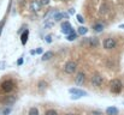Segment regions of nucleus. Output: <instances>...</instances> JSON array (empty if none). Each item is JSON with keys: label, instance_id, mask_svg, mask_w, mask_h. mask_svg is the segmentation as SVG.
<instances>
[{"label": "nucleus", "instance_id": "nucleus-5", "mask_svg": "<svg viewBox=\"0 0 124 115\" xmlns=\"http://www.w3.org/2000/svg\"><path fill=\"white\" fill-rule=\"evenodd\" d=\"M90 80H92L93 85H95V86H101L102 83H104V78L100 74H98V73H94L92 76V78H90Z\"/></svg>", "mask_w": 124, "mask_h": 115}, {"label": "nucleus", "instance_id": "nucleus-24", "mask_svg": "<svg viewBox=\"0 0 124 115\" xmlns=\"http://www.w3.org/2000/svg\"><path fill=\"white\" fill-rule=\"evenodd\" d=\"M45 40H46L47 43H51V42H52V36H51V35H47V36L45 37Z\"/></svg>", "mask_w": 124, "mask_h": 115}, {"label": "nucleus", "instance_id": "nucleus-29", "mask_svg": "<svg viewBox=\"0 0 124 115\" xmlns=\"http://www.w3.org/2000/svg\"><path fill=\"white\" fill-rule=\"evenodd\" d=\"M66 115H74V114H71V113H69V114H66Z\"/></svg>", "mask_w": 124, "mask_h": 115}, {"label": "nucleus", "instance_id": "nucleus-2", "mask_svg": "<svg viewBox=\"0 0 124 115\" xmlns=\"http://www.w3.org/2000/svg\"><path fill=\"white\" fill-rule=\"evenodd\" d=\"M110 88H111V91L115 92V94H119L121 90H122V81L119 79H113L111 80L110 83Z\"/></svg>", "mask_w": 124, "mask_h": 115}, {"label": "nucleus", "instance_id": "nucleus-13", "mask_svg": "<svg viewBox=\"0 0 124 115\" xmlns=\"http://www.w3.org/2000/svg\"><path fill=\"white\" fill-rule=\"evenodd\" d=\"M53 55H54L53 52H52V50H48V52H46V53L42 55V60H43V61H47V60H49L51 58H53Z\"/></svg>", "mask_w": 124, "mask_h": 115}, {"label": "nucleus", "instance_id": "nucleus-19", "mask_svg": "<svg viewBox=\"0 0 124 115\" xmlns=\"http://www.w3.org/2000/svg\"><path fill=\"white\" fill-rule=\"evenodd\" d=\"M46 85H47V84H46V81H43V80L39 81V90H40V91H42V90L46 88Z\"/></svg>", "mask_w": 124, "mask_h": 115}, {"label": "nucleus", "instance_id": "nucleus-8", "mask_svg": "<svg viewBox=\"0 0 124 115\" xmlns=\"http://www.w3.org/2000/svg\"><path fill=\"white\" fill-rule=\"evenodd\" d=\"M84 81H85V74H84V72H78L76 74V77H75V83L77 85H83Z\"/></svg>", "mask_w": 124, "mask_h": 115}, {"label": "nucleus", "instance_id": "nucleus-12", "mask_svg": "<svg viewBox=\"0 0 124 115\" xmlns=\"http://www.w3.org/2000/svg\"><path fill=\"white\" fill-rule=\"evenodd\" d=\"M106 114L107 115H117L118 114V109L116 107H108L106 109Z\"/></svg>", "mask_w": 124, "mask_h": 115}, {"label": "nucleus", "instance_id": "nucleus-7", "mask_svg": "<svg viewBox=\"0 0 124 115\" xmlns=\"http://www.w3.org/2000/svg\"><path fill=\"white\" fill-rule=\"evenodd\" d=\"M69 92L71 95H75V96H78V97H82V96H87V92L83 91L81 89H77V88H71L69 89Z\"/></svg>", "mask_w": 124, "mask_h": 115}, {"label": "nucleus", "instance_id": "nucleus-9", "mask_svg": "<svg viewBox=\"0 0 124 115\" xmlns=\"http://www.w3.org/2000/svg\"><path fill=\"white\" fill-rule=\"evenodd\" d=\"M41 8V2L40 0H33L30 2V10L31 11H39Z\"/></svg>", "mask_w": 124, "mask_h": 115}, {"label": "nucleus", "instance_id": "nucleus-18", "mask_svg": "<svg viewBox=\"0 0 124 115\" xmlns=\"http://www.w3.org/2000/svg\"><path fill=\"white\" fill-rule=\"evenodd\" d=\"M107 4H104V5H101V7H100V13H106L107 12Z\"/></svg>", "mask_w": 124, "mask_h": 115}, {"label": "nucleus", "instance_id": "nucleus-10", "mask_svg": "<svg viewBox=\"0 0 124 115\" xmlns=\"http://www.w3.org/2000/svg\"><path fill=\"white\" fill-rule=\"evenodd\" d=\"M28 36H29V30L28 29H25V31L22 34V36H21V42H22V44L24 46L27 42H28Z\"/></svg>", "mask_w": 124, "mask_h": 115}, {"label": "nucleus", "instance_id": "nucleus-3", "mask_svg": "<svg viewBox=\"0 0 124 115\" xmlns=\"http://www.w3.org/2000/svg\"><path fill=\"white\" fill-rule=\"evenodd\" d=\"M77 68V64L75 61H68L64 66V72L68 73V74H72Z\"/></svg>", "mask_w": 124, "mask_h": 115}, {"label": "nucleus", "instance_id": "nucleus-26", "mask_svg": "<svg viewBox=\"0 0 124 115\" xmlns=\"http://www.w3.org/2000/svg\"><path fill=\"white\" fill-rule=\"evenodd\" d=\"M17 64H18V65H22V64H23V59H22V58H21V59H18Z\"/></svg>", "mask_w": 124, "mask_h": 115}, {"label": "nucleus", "instance_id": "nucleus-23", "mask_svg": "<svg viewBox=\"0 0 124 115\" xmlns=\"http://www.w3.org/2000/svg\"><path fill=\"white\" fill-rule=\"evenodd\" d=\"M40 2H41V6H46L49 4V0H40Z\"/></svg>", "mask_w": 124, "mask_h": 115}, {"label": "nucleus", "instance_id": "nucleus-11", "mask_svg": "<svg viewBox=\"0 0 124 115\" xmlns=\"http://www.w3.org/2000/svg\"><path fill=\"white\" fill-rule=\"evenodd\" d=\"M93 30H94L95 33H101V31L104 30V24H102V23H96V24H94V25H93Z\"/></svg>", "mask_w": 124, "mask_h": 115}, {"label": "nucleus", "instance_id": "nucleus-16", "mask_svg": "<svg viewBox=\"0 0 124 115\" xmlns=\"http://www.w3.org/2000/svg\"><path fill=\"white\" fill-rule=\"evenodd\" d=\"M29 115H39V109L35 108V107L30 108V109H29Z\"/></svg>", "mask_w": 124, "mask_h": 115}, {"label": "nucleus", "instance_id": "nucleus-17", "mask_svg": "<svg viewBox=\"0 0 124 115\" xmlns=\"http://www.w3.org/2000/svg\"><path fill=\"white\" fill-rule=\"evenodd\" d=\"M88 33V29L85 28V27H81V28H78V34L80 35H85Z\"/></svg>", "mask_w": 124, "mask_h": 115}, {"label": "nucleus", "instance_id": "nucleus-15", "mask_svg": "<svg viewBox=\"0 0 124 115\" xmlns=\"http://www.w3.org/2000/svg\"><path fill=\"white\" fill-rule=\"evenodd\" d=\"M68 36V41H75L76 38H77V34H75V33H71V34H69V35H66Z\"/></svg>", "mask_w": 124, "mask_h": 115}, {"label": "nucleus", "instance_id": "nucleus-28", "mask_svg": "<svg viewBox=\"0 0 124 115\" xmlns=\"http://www.w3.org/2000/svg\"><path fill=\"white\" fill-rule=\"evenodd\" d=\"M119 28H121V29H124V24H121V25H119Z\"/></svg>", "mask_w": 124, "mask_h": 115}, {"label": "nucleus", "instance_id": "nucleus-25", "mask_svg": "<svg viewBox=\"0 0 124 115\" xmlns=\"http://www.w3.org/2000/svg\"><path fill=\"white\" fill-rule=\"evenodd\" d=\"M4 23H5L4 20H2V22H0V35H1V31H2V27H4Z\"/></svg>", "mask_w": 124, "mask_h": 115}, {"label": "nucleus", "instance_id": "nucleus-1", "mask_svg": "<svg viewBox=\"0 0 124 115\" xmlns=\"http://www.w3.org/2000/svg\"><path fill=\"white\" fill-rule=\"evenodd\" d=\"M0 88L4 92H11L13 89H15V83L13 80L11 79H7V80H4L1 84H0Z\"/></svg>", "mask_w": 124, "mask_h": 115}, {"label": "nucleus", "instance_id": "nucleus-6", "mask_svg": "<svg viewBox=\"0 0 124 115\" xmlns=\"http://www.w3.org/2000/svg\"><path fill=\"white\" fill-rule=\"evenodd\" d=\"M62 33L65 34V35H69V34L74 33V29H72V27H71V24L69 22H64L63 23V25H62Z\"/></svg>", "mask_w": 124, "mask_h": 115}, {"label": "nucleus", "instance_id": "nucleus-21", "mask_svg": "<svg viewBox=\"0 0 124 115\" xmlns=\"http://www.w3.org/2000/svg\"><path fill=\"white\" fill-rule=\"evenodd\" d=\"M10 113H11V108H6L2 110V115H8Z\"/></svg>", "mask_w": 124, "mask_h": 115}, {"label": "nucleus", "instance_id": "nucleus-4", "mask_svg": "<svg viewBox=\"0 0 124 115\" xmlns=\"http://www.w3.org/2000/svg\"><path fill=\"white\" fill-rule=\"evenodd\" d=\"M117 46V42L113 37H107L104 41V47L105 49H113L115 47Z\"/></svg>", "mask_w": 124, "mask_h": 115}, {"label": "nucleus", "instance_id": "nucleus-20", "mask_svg": "<svg viewBox=\"0 0 124 115\" xmlns=\"http://www.w3.org/2000/svg\"><path fill=\"white\" fill-rule=\"evenodd\" d=\"M45 115H58V113H57L54 109H48V110L45 113Z\"/></svg>", "mask_w": 124, "mask_h": 115}, {"label": "nucleus", "instance_id": "nucleus-27", "mask_svg": "<svg viewBox=\"0 0 124 115\" xmlns=\"http://www.w3.org/2000/svg\"><path fill=\"white\" fill-rule=\"evenodd\" d=\"M35 53H38V54H42V49H41V48L36 49V52H35Z\"/></svg>", "mask_w": 124, "mask_h": 115}, {"label": "nucleus", "instance_id": "nucleus-14", "mask_svg": "<svg viewBox=\"0 0 124 115\" xmlns=\"http://www.w3.org/2000/svg\"><path fill=\"white\" fill-rule=\"evenodd\" d=\"M89 44H90V47H98V44H99V40L96 37H90L89 38Z\"/></svg>", "mask_w": 124, "mask_h": 115}, {"label": "nucleus", "instance_id": "nucleus-22", "mask_svg": "<svg viewBox=\"0 0 124 115\" xmlns=\"http://www.w3.org/2000/svg\"><path fill=\"white\" fill-rule=\"evenodd\" d=\"M77 20H78L81 24H82V23H84V18H83L81 14H77Z\"/></svg>", "mask_w": 124, "mask_h": 115}]
</instances>
